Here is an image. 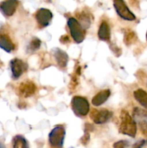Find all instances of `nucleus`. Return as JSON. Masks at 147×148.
<instances>
[{"label":"nucleus","mask_w":147,"mask_h":148,"mask_svg":"<svg viewBox=\"0 0 147 148\" xmlns=\"http://www.w3.org/2000/svg\"><path fill=\"white\" fill-rule=\"evenodd\" d=\"M120 119V124L119 126V132L129 137H135L137 131L136 123L129 113L125 110H122Z\"/></svg>","instance_id":"obj_1"},{"label":"nucleus","mask_w":147,"mask_h":148,"mask_svg":"<svg viewBox=\"0 0 147 148\" xmlns=\"http://www.w3.org/2000/svg\"><path fill=\"white\" fill-rule=\"evenodd\" d=\"M67 25L70 30L71 36L76 43H80L85 38V29L74 17H69L67 21Z\"/></svg>","instance_id":"obj_2"},{"label":"nucleus","mask_w":147,"mask_h":148,"mask_svg":"<svg viewBox=\"0 0 147 148\" xmlns=\"http://www.w3.org/2000/svg\"><path fill=\"white\" fill-rule=\"evenodd\" d=\"M71 108L76 116H84L89 114V103L86 98L76 95L71 99Z\"/></svg>","instance_id":"obj_3"},{"label":"nucleus","mask_w":147,"mask_h":148,"mask_svg":"<svg viewBox=\"0 0 147 148\" xmlns=\"http://www.w3.org/2000/svg\"><path fill=\"white\" fill-rule=\"evenodd\" d=\"M66 130L62 126H56L49 134V144L53 147H62L64 143Z\"/></svg>","instance_id":"obj_4"},{"label":"nucleus","mask_w":147,"mask_h":148,"mask_svg":"<svg viewBox=\"0 0 147 148\" xmlns=\"http://www.w3.org/2000/svg\"><path fill=\"white\" fill-rule=\"evenodd\" d=\"M113 6L118 15L123 20L128 21L135 20V16L127 7L124 0H113Z\"/></svg>","instance_id":"obj_5"},{"label":"nucleus","mask_w":147,"mask_h":148,"mask_svg":"<svg viewBox=\"0 0 147 148\" xmlns=\"http://www.w3.org/2000/svg\"><path fill=\"white\" fill-rule=\"evenodd\" d=\"M112 113L108 109H92L89 116L96 124H102L109 121L112 117Z\"/></svg>","instance_id":"obj_6"},{"label":"nucleus","mask_w":147,"mask_h":148,"mask_svg":"<svg viewBox=\"0 0 147 148\" xmlns=\"http://www.w3.org/2000/svg\"><path fill=\"white\" fill-rule=\"evenodd\" d=\"M10 68L12 71V77L14 79H17L26 72L28 68L27 64L19 59H13L10 62Z\"/></svg>","instance_id":"obj_7"},{"label":"nucleus","mask_w":147,"mask_h":148,"mask_svg":"<svg viewBox=\"0 0 147 148\" xmlns=\"http://www.w3.org/2000/svg\"><path fill=\"white\" fill-rule=\"evenodd\" d=\"M52 18L53 14L48 9L40 8L35 13L36 21L42 27H48L51 23Z\"/></svg>","instance_id":"obj_8"},{"label":"nucleus","mask_w":147,"mask_h":148,"mask_svg":"<svg viewBox=\"0 0 147 148\" xmlns=\"http://www.w3.org/2000/svg\"><path fill=\"white\" fill-rule=\"evenodd\" d=\"M36 90H37V87L35 84L29 79L21 82L18 88L19 95L24 98L33 96L35 93Z\"/></svg>","instance_id":"obj_9"},{"label":"nucleus","mask_w":147,"mask_h":148,"mask_svg":"<svg viewBox=\"0 0 147 148\" xmlns=\"http://www.w3.org/2000/svg\"><path fill=\"white\" fill-rule=\"evenodd\" d=\"M17 5V0H4L0 3V12L5 17H11L15 12Z\"/></svg>","instance_id":"obj_10"},{"label":"nucleus","mask_w":147,"mask_h":148,"mask_svg":"<svg viewBox=\"0 0 147 148\" xmlns=\"http://www.w3.org/2000/svg\"><path fill=\"white\" fill-rule=\"evenodd\" d=\"M110 95V90L108 89L103 90L99 91L98 93H97L93 97L92 100V104L94 106H99L102 105L107 101V100L109 98Z\"/></svg>","instance_id":"obj_11"},{"label":"nucleus","mask_w":147,"mask_h":148,"mask_svg":"<svg viewBox=\"0 0 147 148\" xmlns=\"http://www.w3.org/2000/svg\"><path fill=\"white\" fill-rule=\"evenodd\" d=\"M0 48L7 53H11L14 50L15 46L7 35L0 33Z\"/></svg>","instance_id":"obj_12"},{"label":"nucleus","mask_w":147,"mask_h":148,"mask_svg":"<svg viewBox=\"0 0 147 148\" xmlns=\"http://www.w3.org/2000/svg\"><path fill=\"white\" fill-rule=\"evenodd\" d=\"M53 56L57 62V64L60 67H66L68 63V60H69V56L66 52L59 49H56L53 51Z\"/></svg>","instance_id":"obj_13"},{"label":"nucleus","mask_w":147,"mask_h":148,"mask_svg":"<svg viewBox=\"0 0 147 148\" xmlns=\"http://www.w3.org/2000/svg\"><path fill=\"white\" fill-rule=\"evenodd\" d=\"M98 38L101 40L103 41H107L110 38V28L107 22L103 21L100 24L98 30Z\"/></svg>","instance_id":"obj_14"},{"label":"nucleus","mask_w":147,"mask_h":148,"mask_svg":"<svg viewBox=\"0 0 147 148\" xmlns=\"http://www.w3.org/2000/svg\"><path fill=\"white\" fill-rule=\"evenodd\" d=\"M133 96L141 106L147 109V92L143 89H138L133 92Z\"/></svg>","instance_id":"obj_15"},{"label":"nucleus","mask_w":147,"mask_h":148,"mask_svg":"<svg viewBox=\"0 0 147 148\" xmlns=\"http://www.w3.org/2000/svg\"><path fill=\"white\" fill-rule=\"evenodd\" d=\"M12 146L14 148H26L28 147L27 140L21 135H17L13 138Z\"/></svg>","instance_id":"obj_16"},{"label":"nucleus","mask_w":147,"mask_h":148,"mask_svg":"<svg viewBox=\"0 0 147 148\" xmlns=\"http://www.w3.org/2000/svg\"><path fill=\"white\" fill-rule=\"evenodd\" d=\"M78 17H79L78 21L82 25V27L84 29L89 28L91 25V19L90 17H89V14L83 12L80 13V14H79V16H78Z\"/></svg>","instance_id":"obj_17"},{"label":"nucleus","mask_w":147,"mask_h":148,"mask_svg":"<svg viewBox=\"0 0 147 148\" xmlns=\"http://www.w3.org/2000/svg\"><path fill=\"white\" fill-rule=\"evenodd\" d=\"M136 39L137 36L133 31L131 30H125V34H124V43L127 46L133 44L136 40Z\"/></svg>","instance_id":"obj_18"},{"label":"nucleus","mask_w":147,"mask_h":148,"mask_svg":"<svg viewBox=\"0 0 147 148\" xmlns=\"http://www.w3.org/2000/svg\"><path fill=\"white\" fill-rule=\"evenodd\" d=\"M40 45H41V41H40V40H39L38 38H34L32 40L31 42H30L28 49L29 50L31 51H35L37 49H40Z\"/></svg>","instance_id":"obj_19"},{"label":"nucleus","mask_w":147,"mask_h":148,"mask_svg":"<svg viewBox=\"0 0 147 148\" xmlns=\"http://www.w3.org/2000/svg\"><path fill=\"white\" fill-rule=\"evenodd\" d=\"M126 141H124V140H122V141L117 142L115 144L113 145V147H124L125 146H127L126 145Z\"/></svg>","instance_id":"obj_20"},{"label":"nucleus","mask_w":147,"mask_h":148,"mask_svg":"<svg viewBox=\"0 0 147 148\" xmlns=\"http://www.w3.org/2000/svg\"><path fill=\"white\" fill-rule=\"evenodd\" d=\"M4 147V146H3L1 144H0V147Z\"/></svg>","instance_id":"obj_21"},{"label":"nucleus","mask_w":147,"mask_h":148,"mask_svg":"<svg viewBox=\"0 0 147 148\" xmlns=\"http://www.w3.org/2000/svg\"><path fill=\"white\" fill-rule=\"evenodd\" d=\"M146 40H147V33H146Z\"/></svg>","instance_id":"obj_22"},{"label":"nucleus","mask_w":147,"mask_h":148,"mask_svg":"<svg viewBox=\"0 0 147 148\" xmlns=\"http://www.w3.org/2000/svg\"><path fill=\"white\" fill-rule=\"evenodd\" d=\"M146 86H147V83H146Z\"/></svg>","instance_id":"obj_23"}]
</instances>
